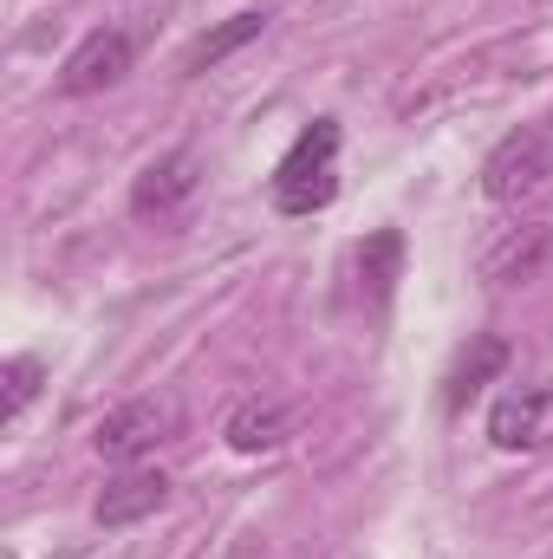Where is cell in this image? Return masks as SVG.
I'll list each match as a JSON object with an SVG mask.
<instances>
[{"instance_id": "12", "label": "cell", "mask_w": 553, "mask_h": 559, "mask_svg": "<svg viewBox=\"0 0 553 559\" xmlns=\"http://www.w3.org/2000/svg\"><path fill=\"white\" fill-rule=\"evenodd\" d=\"M261 33H268V13H261V7H248V13H228L222 26H209V33H202V39L183 52V72H189V79H202V72H215L222 59H235V52H242L248 39H261Z\"/></svg>"}, {"instance_id": "5", "label": "cell", "mask_w": 553, "mask_h": 559, "mask_svg": "<svg viewBox=\"0 0 553 559\" xmlns=\"http://www.w3.org/2000/svg\"><path fill=\"white\" fill-rule=\"evenodd\" d=\"M196 182H202V163H196L189 143L150 156L138 176H131V215H138V222H169V215L196 195Z\"/></svg>"}, {"instance_id": "6", "label": "cell", "mask_w": 553, "mask_h": 559, "mask_svg": "<svg viewBox=\"0 0 553 559\" xmlns=\"http://www.w3.org/2000/svg\"><path fill=\"white\" fill-rule=\"evenodd\" d=\"M553 436V384H515V391H502L495 397V411H489V442L495 449H541Z\"/></svg>"}, {"instance_id": "4", "label": "cell", "mask_w": 553, "mask_h": 559, "mask_svg": "<svg viewBox=\"0 0 553 559\" xmlns=\"http://www.w3.org/2000/svg\"><path fill=\"white\" fill-rule=\"evenodd\" d=\"M131 59H138V39L125 26H92L59 66V98H98V92L125 85Z\"/></svg>"}, {"instance_id": "13", "label": "cell", "mask_w": 553, "mask_h": 559, "mask_svg": "<svg viewBox=\"0 0 553 559\" xmlns=\"http://www.w3.org/2000/svg\"><path fill=\"white\" fill-rule=\"evenodd\" d=\"M39 384H46V365H39L33 352L7 358V365H0V423H20V417H26V404L39 397Z\"/></svg>"}, {"instance_id": "10", "label": "cell", "mask_w": 553, "mask_h": 559, "mask_svg": "<svg viewBox=\"0 0 553 559\" xmlns=\"http://www.w3.org/2000/svg\"><path fill=\"white\" fill-rule=\"evenodd\" d=\"M286 429H293V417H286V404H274V397H248V404H235L228 423H222V436H228L235 455H268V449L286 442Z\"/></svg>"}, {"instance_id": "2", "label": "cell", "mask_w": 553, "mask_h": 559, "mask_svg": "<svg viewBox=\"0 0 553 559\" xmlns=\"http://www.w3.org/2000/svg\"><path fill=\"white\" fill-rule=\"evenodd\" d=\"M176 436H183V397H176V391H150V397H131V404L105 411L98 429H92V449H98L105 462L131 468V462H143L150 449H163V442H176Z\"/></svg>"}, {"instance_id": "1", "label": "cell", "mask_w": 553, "mask_h": 559, "mask_svg": "<svg viewBox=\"0 0 553 559\" xmlns=\"http://www.w3.org/2000/svg\"><path fill=\"white\" fill-rule=\"evenodd\" d=\"M339 118H313L299 138L286 143V156L274 163V176H268V202H274L280 215H319V209H332V195H339Z\"/></svg>"}, {"instance_id": "9", "label": "cell", "mask_w": 553, "mask_h": 559, "mask_svg": "<svg viewBox=\"0 0 553 559\" xmlns=\"http://www.w3.org/2000/svg\"><path fill=\"white\" fill-rule=\"evenodd\" d=\"M502 371H508V338L475 332V338L462 345V358L449 365V378H443V404H449V411H469V397H482V384H495Z\"/></svg>"}, {"instance_id": "7", "label": "cell", "mask_w": 553, "mask_h": 559, "mask_svg": "<svg viewBox=\"0 0 553 559\" xmlns=\"http://www.w3.org/2000/svg\"><path fill=\"white\" fill-rule=\"evenodd\" d=\"M169 475L163 468H118L105 488H98V501H92V521L98 527H138V521H150L156 508H169Z\"/></svg>"}, {"instance_id": "11", "label": "cell", "mask_w": 553, "mask_h": 559, "mask_svg": "<svg viewBox=\"0 0 553 559\" xmlns=\"http://www.w3.org/2000/svg\"><path fill=\"white\" fill-rule=\"evenodd\" d=\"M398 280H404V235L398 228L365 235V248H358V293H365V306L385 312L391 293H398Z\"/></svg>"}, {"instance_id": "3", "label": "cell", "mask_w": 553, "mask_h": 559, "mask_svg": "<svg viewBox=\"0 0 553 559\" xmlns=\"http://www.w3.org/2000/svg\"><path fill=\"white\" fill-rule=\"evenodd\" d=\"M553 182V124H521L482 156V195L489 202H528Z\"/></svg>"}, {"instance_id": "8", "label": "cell", "mask_w": 553, "mask_h": 559, "mask_svg": "<svg viewBox=\"0 0 553 559\" xmlns=\"http://www.w3.org/2000/svg\"><path fill=\"white\" fill-rule=\"evenodd\" d=\"M553 235L541 222H521V228H502L489 248H482V280L489 286H521V280L541 274V261H548Z\"/></svg>"}]
</instances>
